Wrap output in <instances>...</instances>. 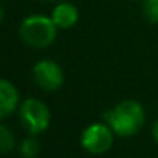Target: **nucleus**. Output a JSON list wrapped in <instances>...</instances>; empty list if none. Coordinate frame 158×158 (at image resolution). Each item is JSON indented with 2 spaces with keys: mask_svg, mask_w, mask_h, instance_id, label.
<instances>
[{
  "mask_svg": "<svg viewBox=\"0 0 158 158\" xmlns=\"http://www.w3.org/2000/svg\"><path fill=\"white\" fill-rule=\"evenodd\" d=\"M107 124L115 135L131 137L135 135L144 124V109L135 100H124L110 109L106 115Z\"/></svg>",
  "mask_w": 158,
  "mask_h": 158,
  "instance_id": "nucleus-1",
  "label": "nucleus"
},
{
  "mask_svg": "<svg viewBox=\"0 0 158 158\" xmlns=\"http://www.w3.org/2000/svg\"><path fill=\"white\" fill-rule=\"evenodd\" d=\"M20 35L26 45L42 49L49 46L55 40L57 25L54 23L52 17L39 15V14L29 15L22 22Z\"/></svg>",
  "mask_w": 158,
  "mask_h": 158,
  "instance_id": "nucleus-2",
  "label": "nucleus"
},
{
  "mask_svg": "<svg viewBox=\"0 0 158 158\" xmlns=\"http://www.w3.org/2000/svg\"><path fill=\"white\" fill-rule=\"evenodd\" d=\"M20 120L31 135L43 134L51 121L48 106L37 98H28L20 106Z\"/></svg>",
  "mask_w": 158,
  "mask_h": 158,
  "instance_id": "nucleus-3",
  "label": "nucleus"
},
{
  "mask_svg": "<svg viewBox=\"0 0 158 158\" xmlns=\"http://www.w3.org/2000/svg\"><path fill=\"white\" fill-rule=\"evenodd\" d=\"M112 143H114V131L110 129L109 124L107 126L102 123L91 124L81 134V146L89 154L94 155L105 154L106 151L110 149Z\"/></svg>",
  "mask_w": 158,
  "mask_h": 158,
  "instance_id": "nucleus-4",
  "label": "nucleus"
},
{
  "mask_svg": "<svg viewBox=\"0 0 158 158\" xmlns=\"http://www.w3.org/2000/svg\"><path fill=\"white\" fill-rule=\"evenodd\" d=\"M35 83L45 91H55L64 81L63 69L52 60H40L32 69Z\"/></svg>",
  "mask_w": 158,
  "mask_h": 158,
  "instance_id": "nucleus-5",
  "label": "nucleus"
},
{
  "mask_svg": "<svg viewBox=\"0 0 158 158\" xmlns=\"http://www.w3.org/2000/svg\"><path fill=\"white\" fill-rule=\"evenodd\" d=\"M17 105H19L17 88L11 81L0 78V118H5L9 114H12Z\"/></svg>",
  "mask_w": 158,
  "mask_h": 158,
  "instance_id": "nucleus-6",
  "label": "nucleus"
},
{
  "mask_svg": "<svg viewBox=\"0 0 158 158\" xmlns=\"http://www.w3.org/2000/svg\"><path fill=\"white\" fill-rule=\"evenodd\" d=\"M52 20L57 28H72L78 22V9L71 3H60L54 8Z\"/></svg>",
  "mask_w": 158,
  "mask_h": 158,
  "instance_id": "nucleus-7",
  "label": "nucleus"
},
{
  "mask_svg": "<svg viewBox=\"0 0 158 158\" xmlns=\"http://www.w3.org/2000/svg\"><path fill=\"white\" fill-rule=\"evenodd\" d=\"M14 146H15L14 134L5 124H0V152L2 154H8V152H11L14 149Z\"/></svg>",
  "mask_w": 158,
  "mask_h": 158,
  "instance_id": "nucleus-8",
  "label": "nucleus"
},
{
  "mask_svg": "<svg viewBox=\"0 0 158 158\" xmlns=\"http://www.w3.org/2000/svg\"><path fill=\"white\" fill-rule=\"evenodd\" d=\"M40 151V144L34 137H29L26 140H23L22 146H20V154L23 158H35Z\"/></svg>",
  "mask_w": 158,
  "mask_h": 158,
  "instance_id": "nucleus-9",
  "label": "nucleus"
},
{
  "mask_svg": "<svg viewBox=\"0 0 158 158\" xmlns=\"http://www.w3.org/2000/svg\"><path fill=\"white\" fill-rule=\"evenodd\" d=\"M143 11L151 23H158V0H143Z\"/></svg>",
  "mask_w": 158,
  "mask_h": 158,
  "instance_id": "nucleus-10",
  "label": "nucleus"
},
{
  "mask_svg": "<svg viewBox=\"0 0 158 158\" xmlns=\"http://www.w3.org/2000/svg\"><path fill=\"white\" fill-rule=\"evenodd\" d=\"M152 135H154V138H155V141L158 143V120L154 123V126H152Z\"/></svg>",
  "mask_w": 158,
  "mask_h": 158,
  "instance_id": "nucleus-11",
  "label": "nucleus"
},
{
  "mask_svg": "<svg viewBox=\"0 0 158 158\" xmlns=\"http://www.w3.org/2000/svg\"><path fill=\"white\" fill-rule=\"evenodd\" d=\"M2 19H3V8H2V5H0V22H2Z\"/></svg>",
  "mask_w": 158,
  "mask_h": 158,
  "instance_id": "nucleus-12",
  "label": "nucleus"
},
{
  "mask_svg": "<svg viewBox=\"0 0 158 158\" xmlns=\"http://www.w3.org/2000/svg\"><path fill=\"white\" fill-rule=\"evenodd\" d=\"M48 2H55V0H48Z\"/></svg>",
  "mask_w": 158,
  "mask_h": 158,
  "instance_id": "nucleus-13",
  "label": "nucleus"
},
{
  "mask_svg": "<svg viewBox=\"0 0 158 158\" xmlns=\"http://www.w3.org/2000/svg\"><path fill=\"white\" fill-rule=\"evenodd\" d=\"M135 2H138V0H135Z\"/></svg>",
  "mask_w": 158,
  "mask_h": 158,
  "instance_id": "nucleus-14",
  "label": "nucleus"
}]
</instances>
